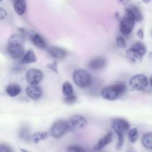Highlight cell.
I'll return each mask as SVG.
<instances>
[{"label": "cell", "mask_w": 152, "mask_h": 152, "mask_svg": "<svg viewBox=\"0 0 152 152\" xmlns=\"http://www.w3.org/2000/svg\"><path fill=\"white\" fill-rule=\"evenodd\" d=\"M23 37L18 34H12L8 39L7 45V52L13 59L22 58L24 55V48L23 46Z\"/></svg>", "instance_id": "cell-1"}, {"label": "cell", "mask_w": 152, "mask_h": 152, "mask_svg": "<svg viewBox=\"0 0 152 152\" xmlns=\"http://www.w3.org/2000/svg\"><path fill=\"white\" fill-rule=\"evenodd\" d=\"M110 125L118 136L116 148L120 149L124 143V134L129 128V123L124 119L115 118L112 121Z\"/></svg>", "instance_id": "cell-2"}, {"label": "cell", "mask_w": 152, "mask_h": 152, "mask_svg": "<svg viewBox=\"0 0 152 152\" xmlns=\"http://www.w3.org/2000/svg\"><path fill=\"white\" fill-rule=\"evenodd\" d=\"M126 87L123 83H117L103 88L102 96L108 100H114L125 93Z\"/></svg>", "instance_id": "cell-3"}, {"label": "cell", "mask_w": 152, "mask_h": 152, "mask_svg": "<svg viewBox=\"0 0 152 152\" xmlns=\"http://www.w3.org/2000/svg\"><path fill=\"white\" fill-rule=\"evenodd\" d=\"M146 52L145 46L142 43L138 42L126 51V56L130 62L135 63L140 61Z\"/></svg>", "instance_id": "cell-4"}, {"label": "cell", "mask_w": 152, "mask_h": 152, "mask_svg": "<svg viewBox=\"0 0 152 152\" xmlns=\"http://www.w3.org/2000/svg\"><path fill=\"white\" fill-rule=\"evenodd\" d=\"M74 83L80 88H86L90 86L91 77L90 74L84 69L75 70L72 74Z\"/></svg>", "instance_id": "cell-5"}, {"label": "cell", "mask_w": 152, "mask_h": 152, "mask_svg": "<svg viewBox=\"0 0 152 152\" xmlns=\"http://www.w3.org/2000/svg\"><path fill=\"white\" fill-rule=\"evenodd\" d=\"M66 123L68 131H74L83 129L87 125L86 119L80 115H75L71 116Z\"/></svg>", "instance_id": "cell-6"}, {"label": "cell", "mask_w": 152, "mask_h": 152, "mask_svg": "<svg viewBox=\"0 0 152 152\" xmlns=\"http://www.w3.org/2000/svg\"><path fill=\"white\" fill-rule=\"evenodd\" d=\"M148 80L147 78L142 74H137L134 75L129 80V85L134 90L142 91L145 90L148 86Z\"/></svg>", "instance_id": "cell-7"}, {"label": "cell", "mask_w": 152, "mask_h": 152, "mask_svg": "<svg viewBox=\"0 0 152 152\" xmlns=\"http://www.w3.org/2000/svg\"><path fill=\"white\" fill-rule=\"evenodd\" d=\"M67 131V123L65 121H58L55 122L50 129V133L55 138H61Z\"/></svg>", "instance_id": "cell-8"}, {"label": "cell", "mask_w": 152, "mask_h": 152, "mask_svg": "<svg viewBox=\"0 0 152 152\" xmlns=\"http://www.w3.org/2000/svg\"><path fill=\"white\" fill-rule=\"evenodd\" d=\"M43 74L41 71L37 69L32 68L29 69L26 74V79L30 85L38 84L42 80Z\"/></svg>", "instance_id": "cell-9"}, {"label": "cell", "mask_w": 152, "mask_h": 152, "mask_svg": "<svg viewBox=\"0 0 152 152\" xmlns=\"http://www.w3.org/2000/svg\"><path fill=\"white\" fill-rule=\"evenodd\" d=\"M125 17L130 19L134 22L142 20V14L139 8L135 6H130L126 8Z\"/></svg>", "instance_id": "cell-10"}, {"label": "cell", "mask_w": 152, "mask_h": 152, "mask_svg": "<svg viewBox=\"0 0 152 152\" xmlns=\"http://www.w3.org/2000/svg\"><path fill=\"white\" fill-rule=\"evenodd\" d=\"M135 25V22L128 18L124 17L121 20L120 23V31L121 32L125 35L129 34Z\"/></svg>", "instance_id": "cell-11"}, {"label": "cell", "mask_w": 152, "mask_h": 152, "mask_svg": "<svg viewBox=\"0 0 152 152\" xmlns=\"http://www.w3.org/2000/svg\"><path fill=\"white\" fill-rule=\"evenodd\" d=\"M26 94L30 99L37 100L42 95V90L38 84L30 85L26 88Z\"/></svg>", "instance_id": "cell-12"}, {"label": "cell", "mask_w": 152, "mask_h": 152, "mask_svg": "<svg viewBox=\"0 0 152 152\" xmlns=\"http://www.w3.org/2000/svg\"><path fill=\"white\" fill-rule=\"evenodd\" d=\"M106 60L102 57H98L91 60L88 64V68L93 71H99L103 69L106 65Z\"/></svg>", "instance_id": "cell-13"}, {"label": "cell", "mask_w": 152, "mask_h": 152, "mask_svg": "<svg viewBox=\"0 0 152 152\" xmlns=\"http://www.w3.org/2000/svg\"><path fill=\"white\" fill-rule=\"evenodd\" d=\"M112 139H113V133L112 132L110 131L106 135L102 137L100 140H99L97 144H96L94 146L93 150L97 151V150H100L103 148L105 146H106L107 144L110 143Z\"/></svg>", "instance_id": "cell-14"}, {"label": "cell", "mask_w": 152, "mask_h": 152, "mask_svg": "<svg viewBox=\"0 0 152 152\" xmlns=\"http://www.w3.org/2000/svg\"><path fill=\"white\" fill-rule=\"evenodd\" d=\"M49 54L55 59H61L65 58L66 55V52L62 48L57 46H51L48 49Z\"/></svg>", "instance_id": "cell-15"}, {"label": "cell", "mask_w": 152, "mask_h": 152, "mask_svg": "<svg viewBox=\"0 0 152 152\" xmlns=\"http://www.w3.org/2000/svg\"><path fill=\"white\" fill-rule=\"evenodd\" d=\"M37 61V57L33 50L31 49H28L24 53L23 56L20 61V64H28L31 63H34Z\"/></svg>", "instance_id": "cell-16"}, {"label": "cell", "mask_w": 152, "mask_h": 152, "mask_svg": "<svg viewBox=\"0 0 152 152\" xmlns=\"http://www.w3.org/2000/svg\"><path fill=\"white\" fill-rule=\"evenodd\" d=\"M30 39L32 43L37 47L39 48H45L46 47V42L39 34L32 32L30 34Z\"/></svg>", "instance_id": "cell-17"}, {"label": "cell", "mask_w": 152, "mask_h": 152, "mask_svg": "<svg viewBox=\"0 0 152 152\" xmlns=\"http://www.w3.org/2000/svg\"><path fill=\"white\" fill-rule=\"evenodd\" d=\"M21 91L20 85L15 83H11L7 86L6 88V93L10 97H15L18 95Z\"/></svg>", "instance_id": "cell-18"}, {"label": "cell", "mask_w": 152, "mask_h": 152, "mask_svg": "<svg viewBox=\"0 0 152 152\" xmlns=\"http://www.w3.org/2000/svg\"><path fill=\"white\" fill-rule=\"evenodd\" d=\"M13 8L18 15H22L26 11V2L21 0L15 1L13 3Z\"/></svg>", "instance_id": "cell-19"}, {"label": "cell", "mask_w": 152, "mask_h": 152, "mask_svg": "<svg viewBox=\"0 0 152 152\" xmlns=\"http://www.w3.org/2000/svg\"><path fill=\"white\" fill-rule=\"evenodd\" d=\"M152 135L151 132H149L147 133H145L141 139V142L142 144L144 147L148 149H151L152 148Z\"/></svg>", "instance_id": "cell-20"}, {"label": "cell", "mask_w": 152, "mask_h": 152, "mask_svg": "<svg viewBox=\"0 0 152 152\" xmlns=\"http://www.w3.org/2000/svg\"><path fill=\"white\" fill-rule=\"evenodd\" d=\"M50 136V134L48 132H37L32 135V138L34 143H37L40 141L46 139Z\"/></svg>", "instance_id": "cell-21"}, {"label": "cell", "mask_w": 152, "mask_h": 152, "mask_svg": "<svg viewBox=\"0 0 152 152\" xmlns=\"http://www.w3.org/2000/svg\"><path fill=\"white\" fill-rule=\"evenodd\" d=\"M73 87L69 82H65L62 85V93L65 96L73 94Z\"/></svg>", "instance_id": "cell-22"}, {"label": "cell", "mask_w": 152, "mask_h": 152, "mask_svg": "<svg viewBox=\"0 0 152 152\" xmlns=\"http://www.w3.org/2000/svg\"><path fill=\"white\" fill-rule=\"evenodd\" d=\"M138 137V131L137 128H134L131 129L128 133V138L129 141L134 143L136 141Z\"/></svg>", "instance_id": "cell-23"}, {"label": "cell", "mask_w": 152, "mask_h": 152, "mask_svg": "<svg viewBox=\"0 0 152 152\" xmlns=\"http://www.w3.org/2000/svg\"><path fill=\"white\" fill-rule=\"evenodd\" d=\"M19 136L21 139L25 141H29L30 138V132H29V130L28 129V128H26V127L23 128L19 132Z\"/></svg>", "instance_id": "cell-24"}, {"label": "cell", "mask_w": 152, "mask_h": 152, "mask_svg": "<svg viewBox=\"0 0 152 152\" xmlns=\"http://www.w3.org/2000/svg\"><path fill=\"white\" fill-rule=\"evenodd\" d=\"M116 46L119 48L124 49L126 47V44L125 40L122 37H118L116 38Z\"/></svg>", "instance_id": "cell-25"}, {"label": "cell", "mask_w": 152, "mask_h": 152, "mask_svg": "<svg viewBox=\"0 0 152 152\" xmlns=\"http://www.w3.org/2000/svg\"><path fill=\"white\" fill-rule=\"evenodd\" d=\"M77 101V97L74 94H71L68 96H65L64 98V102L66 104H72Z\"/></svg>", "instance_id": "cell-26"}, {"label": "cell", "mask_w": 152, "mask_h": 152, "mask_svg": "<svg viewBox=\"0 0 152 152\" xmlns=\"http://www.w3.org/2000/svg\"><path fill=\"white\" fill-rule=\"evenodd\" d=\"M47 68H49L50 70L53 71L54 72L58 74V64L56 61H54L53 63H50L46 65Z\"/></svg>", "instance_id": "cell-27"}, {"label": "cell", "mask_w": 152, "mask_h": 152, "mask_svg": "<svg viewBox=\"0 0 152 152\" xmlns=\"http://www.w3.org/2000/svg\"><path fill=\"white\" fill-rule=\"evenodd\" d=\"M67 151H74V152H83L84 151V149H83L81 147L77 145H72L70 146L68 148Z\"/></svg>", "instance_id": "cell-28"}, {"label": "cell", "mask_w": 152, "mask_h": 152, "mask_svg": "<svg viewBox=\"0 0 152 152\" xmlns=\"http://www.w3.org/2000/svg\"><path fill=\"white\" fill-rule=\"evenodd\" d=\"M0 151L2 152H9V151H12V150L11 148L7 145L4 144H1L0 146Z\"/></svg>", "instance_id": "cell-29"}, {"label": "cell", "mask_w": 152, "mask_h": 152, "mask_svg": "<svg viewBox=\"0 0 152 152\" xmlns=\"http://www.w3.org/2000/svg\"><path fill=\"white\" fill-rule=\"evenodd\" d=\"M0 14H1V20H3L4 18H5V17L7 15V13L6 11L2 7L0 8Z\"/></svg>", "instance_id": "cell-30"}, {"label": "cell", "mask_w": 152, "mask_h": 152, "mask_svg": "<svg viewBox=\"0 0 152 152\" xmlns=\"http://www.w3.org/2000/svg\"><path fill=\"white\" fill-rule=\"evenodd\" d=\"M137 36H138V37L141 39H143V37H144V31L142 29H140L137 33Z\"/></svg>", "instance_id": "cell-31"}]
</instances>
